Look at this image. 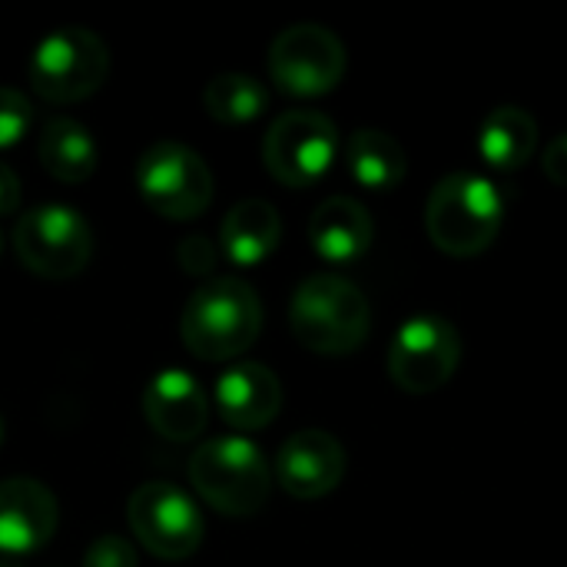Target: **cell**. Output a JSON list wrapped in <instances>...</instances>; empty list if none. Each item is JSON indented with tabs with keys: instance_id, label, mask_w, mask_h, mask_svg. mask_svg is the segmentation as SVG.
<instances>
[{
	"instance_id": "obj_1",
	"label": "cell",
	"mask_w": 567,
	"mask_h": 567,
	"mask_svg": "<svg viewBox=\"0 0 567 567\" xmlns=\"http://www.w3.org/2000/svg\"><path fill=\"white\" fill-rule=\"evenodd\" d=\"M262 332V302L256 289L236 276H216L196 286L183 306L179 336L189 355L203 362H229L243 355Z\"/></svg>"
},
{
	"instance_id": "obj_2",
	"label": "cell",
	"mask_w": 567,
	"mask_h": 567,
	"mask_svg": "<svg viewBox=\"0 0 567 567\" xmlns=\"http://www.w3.org/2000/svg\"><path fill=\"white\" fill-rule=\"evenodd\" d=\"M289 329L309 352L352 355L369 339L372 309L365 292L352 279L339 272H316L302 279L292 292Z\"/></svg>"
},
{
	"instance_id": "obj_3",
	"label": "cell",
	"mask_w": 567,
	"mask_h": 567,
	"mask_svg": "<svg viewBox=\"0 0 567 567\" xmlns=\"http://www.w3.org/2000/svg\"><path fill=\"white\" fill-rule=\"evenodd\" d=\"M505 199L498 186L478 173H449L425 203V229L435 249L455 259L482 256L502 233Z\"/></svg>"
},
{
	"instance_id": "obj_4",
	"label": "cell",
	"mask_w": 567,
	"mask_h": 567,
	"mask_svg": "<svg viewBox=\"0 0 567 567\" xmlns=\"http://www.w3.org/2000/svg\"><path fill=\"white\" fill-rule=\"evenodd\" d=\"M189 482L213 512L229 518L259 515L272 492L266 455L243 435H223L199 445L189 458Z\"/></svg>"
},
{
	"instance_id": "obj_5",
	"label": "cell",
	"mask_w": 567,
	"mask_h": 567,
	"mask_svg": "<svg viewBox=\"0 0 567 567\" xmlns=\"http://www.w3.org/2000/svg\"><path fill=\"white\" fill-rule=\"evenodd\" d=\"M110 76V47L90 27L50 30L27 60L30 90L47 103H76L93 96Z\"/></svg>"
},
{
	"instance_id": "obj_6",
	"label": "cell",
	"mask_w": 567,
	"mask_h": 567,
	"mask_svg": "<svg viewBox=\"0 0 567 567\" xmlns=\"http://www.w3.org/2000/svg\"><path fill=\"white\" fill-rule=\"evenodd\" d=\"M13 249L27 272L40 279H73L93 256V233L83 213L63 203L27 209L13 226Z\"/></svg>"
},
{
	"instance_id": "obj_7",
	"label": "cell",
	"mask_w": 567,
	"mask_h": 567,
	"mask_svg": "<svg viewBox=\"0 0 567 567\" xmlns=\"http://www.w3.org/2000/svg\"><path fill=\"white\" fill-rule=\"evenodd\" d=\"M213 169L176 140H159L136 159V189L143 203L166 219H196L213 203Z\"/></svg>"
},
{
	"instance_id": "obj_8",
	"label": "cell",
	"mask_w": 567,
	"mask_h": 567,
	"mask_svg": "<svg viewBox=\"0 0 567 567\" xmlns=\"http://www.w3.org/2000/svg\"><path fill=\"white\" fill-rule=\"evenodd\" d=\"M465 355L462 332L445 316H412L389 346V379L405 395H432L452 382Z\"/></svg>"
},
{
	"instance_id": "obj_9",
	"label": "cell",
	"mask_w": 567,
	"mask_h": 567,
	"mask_svg": "<svg viewBox=\"0 0 567 567\" xmlns=\"http://www.w3.org/2000/svg\"><path fill=\"white\" fill-rule=\"evenodd\" d=\"M339 130L319 110H286L272 120L262 140V163L269 176L289 189L316 186L336 163Z\"/></svg>"
},
{
	"instance_id": "obj_10",
	"label": "cell",
	"mask_w": 567,
	"mask_h": 567,
	"mask_svg": "<svg viewBox=\"0 0 567 567\" xmlns=\"http://www.w3.org/2000/svg\"><path fill=\"white\" fill-rule=\"evenodd\" d=\"M269 76L289 96H322L346 76L349 56L336 30L322 23H292L276 33L269 47Z\"/></svg>"
},
{
	"instance_id": "obj_11",
	"label": "cell",
	"mask_w": 567,
	"mask_h": 567,
	"mask_svg": "<svg viewBox=\"0 0 567 567\" xmlns=\"http://www.w3.org/2000/svg\"><path fill=\"white\" fill-rule=\"evenodd\" d=\"M133 538L163 561H186L199 551L206 525L196 502L173 482H146L126 502Z\"/></svg>"
},
{
	"instance_id": "obj_12",
	"label": "cell",
	"mask_w": 567,
	"mask_h": 567,
	"mask_svg": "<svg viewBox=\"0 0 567 567\" xmlns=\"http://www.w3.org/2000/svg\"><path fill=\"white\" fill-rule=\"evenodd\" d=\"M346 449L326 429L292 432L276 455V482L299 502H316L336 492L346 478Z\"/></svg>"
},
{
	"instance_id": "obj_13",
	"label": "cell",
	"mask_w": 567,
	"mask_h": 567,
	"mask_svg": "<svg viewBox=\"0 0 567 567\" xmlns=\"http://www.w3.org/2000/svg\"><path fill=\"white\" fill-rule=\"evenodd\" d=\"M56 498L37 478H7L0 482V555L23 558L40 551L56 532Z\"/></svg>"
},
{
	"instance_id": "obj_14",
	"label": "cell",
	"mask_w": 567,
	"mask_h": 567,
	"mask_svg": "<svg viewBox=\"0 0 567 567\" xmlns=\"http://www.w3.org/2000/svg\"><path fill=\"white\" fill-rule=\"evenodd\" d=\"M143 415L150 429L166 442H193L209 422V395L196 375L169 365L156 372L143 389Z\"/></svg>"
},
{
	"instance_id": "obj_15",
	"label": "cell",
	"mask_w": 567,
	"mask_h": 567,
	"mask_svg": "<svg viewBox=\"0 0 567 567\" xmlns=\"http://www.w3.org/2000/svg\"><path fill=\"white\" fill-rule=\"evenodd\" d=\"M213 399L226 425L236 432H259L276 422L282 409V385L269 365L239 362L216 379Z\"/></svg>"
},
{
	"instance_id": "obj_16",
	"label": "cell",
	"mask_w": 567,
	"mask_h": 567,
	"mask_svg": "<svg viewBox=\"0 0 567 567\" xmlns=\"http://www.w3.org/2000/svg\"><path fill=\"white\" fill-rule=\"evenodd\" d=\"M375 239V223L369 209L352 196H332L316 206L309 219V243L319 259L332 266L359 262Z\"/></svg>"
},
{
	"instance_id": "obj_17",
	"label": "cell",
	"mask_w": 567,
	"mask_h": 567,
	"mask_svg": "<svg viewBox=\"0 0 567 567\" xmlns=\"http://www.w3.org/2000/svg\"><path fill=\"white\" fill-rule=\"evenodd\" d=\"M279 239H282V219H279V209L266 199L236 203L226 213L223 229H219L223 256L239 269H252L266 262L276 252Z\"/></svg>"
},
{
	"instance_id": "obj_18",
	"label": "cell",
	"mask_w": 567,
	"mask_h": 567,
	"mask_svg": "<svg viewBox=\"0 0 567 567\" xmlns=\"http://www.w3.org/2000/svg\"><path fill=\"white\" fill-rule=\"evenodd\" d=\"M538 150V123L525 106L505 103L495 106L478 133V153L492 169L515 173L522 169Z\"/></svg>"
},
{
	"instance_id": "obj_19",
	"label": "cell",
	"mask_w": 567,
	"mask_h": 567,
	"mask_svg": "<svg viewBox=\"0 0 567 567\" xmlns=\"http://www.w3.org/2000/svg\"><path fill=\"white\" fill-rule=\"evenodd\" d=\"M37 153H40L43 169L66 186L86 183L100 163V150H96L93 133L80 120H70V116H53L43 126Z\"/></svg>"
},
{
	"instance_id": "obj_20",
	"label": "cell",
	"mask_w": 567,
	"mask_h": 567,
	"mask_svg": "<svg viewBox=\"0 0 567 567\" xmlns=\"http://www.w3.org/2000/svg\"><path fill=\"white\" fill-rule=\"evenodd\" d=\"M346 166L359 186L372 193H389L402 186L409 173V156H405V146L392 133L362 126L346 143Z\"/></svg>"
},
{
	"instance_id": "obj_21",
	"label": "cell",
	"mask_w": 567,
	"mask_h": 567,
	"mask_svg": "<svg viewBox=\"0 0 567 567\" xmlns=\"http://www.w3.org/2000/svg\"><path fill=\"white\" fill-rule=\"evenodd\" d=\"M203 106L226 126L252 123L269 106V90L252 73H219L203 90Z\"/></svg>"
},
{
	"instance_id": "obj_22",
	"label": "cell",
	"mask_w": 567,
	"mask_h": 567,
	"mask_svg": "<svg viewBox=\"0 0 567 567\" xmlns=\"http://www.w3.org/2000/svg\"><path fill=\"white\" fill-rule=\"evenodd\" d=\"M30 120H33L30 100L13 86H0V150L17 146L30 130Z\"/></svg>"
},
{
	"instance_id": "obj_23",
	"label": "cell",
	"mask_w": 567,
	"mask_h": 567,
	"mask_svg": "<svg viewBox=\"0 0 567 567\" xmlns=\"http://www.w3.org/2000/svg\"><path fill=\"white\" fill-rule=\"evenodd\" d=\"M83 567H136V548L123 535H100L86 548Z\"/></svg>"
},
{
	"instance_id": "obj_24",
	"label": "cell",
	"mask_w": 567,
	"mask_h": 567,
	"mask_svg": "<svg viewBox=\"0 0 567 567\" xmlns=\"http://www.w3.org/2000/svg\"><path fill=\"white\" fill-rule=\"evenodd\" d=\"M176 259H179L183 272H189V276H209L213 266H216V249H213V243L206 236H189L186 243H179Z\"/></svg>"
},
{
	"instance_id": "obj_25",
	"label": "cell",
	"mask_w": 567,
	"mask_h": 567,
	"mask_svg": "<svg viewBox=\"0 0 567 567\" xmlns=\"http://www.w3.org/2000/svg\"><path fill=\"white\" fill-rule=\"evenodd\" d=\"M542 169L545 176L567 189V133H558L548 146H545V159H542Z\"/></svg>"
},
{
	"instance_id": "obj_26",
	"label": "cell",
	"mask_w": 567,
	"mask_h": 567,
	"mask_svg": "<svg viewBox=\"0 0 567 567\" xmlns=\"http://www.w3.org/2000/svg\"><path fill=\"white\" fill-rule=\"evenodd\" d=\"M17 206H20V179L7 163H0V219L17 213Z\"/></svg>"
},
{
	"instance_id": "obj_27",
	"label": "cell",
	"mask_w": 567,
	"mask_h": 567,
	"mask_svg": "<svg viewBox=\"0 0 567 567\" xmlns=\"http://www.w3.org/2000/svg\"><path fill=\"white\" fill-rule=\"evenodd\" d=\"M0 567H20V565H17L13 558H3V555H0Z\"/></svg>"
},
{
	"instance_id": "obj_28",
	"label": "cell",
	"mask_w": 567,
	"mask_h": 567,
	"mask_svg": "<svg viewBox=\"0 0 567 567\" xmlns=\"http://www.w3.org/2000/svg\"><path fill=\"white\" fill-rule=\"evenodd\" d=\"M3 435H7V432H3V415H0V445H3Z\"/></svg>"
},
{
	"instance_id": "obj_29",
	"label": "cell",
	"mask_w": 567,
	"mask_h": 567,
	"mask_svg": "<svg viewBox=\"0 0 567 567\" xmlns=\"http://www.w3.org/2000/svg\"><path fill=\"white\" fill-rule=\"evenodd\" d=\"M0 252H3V233H0Z\"/></svg>"
}]
</instances>
